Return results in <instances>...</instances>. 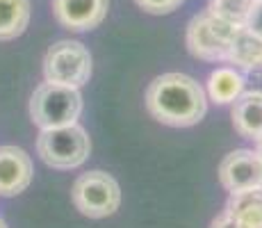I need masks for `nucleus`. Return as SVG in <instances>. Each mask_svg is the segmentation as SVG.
<instances>
[{"instance_id": "obj_15", "label": "nucleus", "mask_w": 262, "mask_h": 228, "mask_svg": "<svg viewBox=\"0 0 262 228\" xmlns=\"http://www.w3.org/2000/svg\"><path fill=\"white\" fill-rule=\"evenodd\" d=\"M253 3L255 0H210L205 12H210L216 18H224V21L244 28L246 16H249Z\"/></svg>"}, {"instance_id": "obj_19", "label": "nucleus", "mask_w": 262, "mask_h": 228, "mask_svg": "<svg viewBox=\"0 0 262 228\" xmlns=\"http://www.w3.org/2000/svg\"><path fill=\"white\" fill-rule=\"evenodd\" d=\"M255 141H258V149H255V151H258V155L262 158V135H260V137H258V139H255Z\"/></svg>"}, {"instance_id": "obj_7", "label": "nucleus", "mask_w": 262, "mask_h": 228, "mask_svg": "<svg viewBox=\"0 0 262 228\" xmlns=\"http://www.w3.org/2000/svg\"><path fill=\"white\" fill-rule=\"evenodd\" d=\"M219 180L228 192L262 187V158L258 151L237 149L228 153L219 164Z\"/></svg>"}, {"instance_id": "obj_13", "label": "nucleus", "mask_w": 262, "mask_h": 228, "mask_svg": "<svg viewBox=\"0 0 262 228\" xmlns=\"http://www.w3.org/2000/svg\"><path fill=\"white\" fill-rule=\"evenodd\" d=\"M205 91H208L210 100L219 105L235 103L242 94H244V73L235 67H219L208 75L205 82Z\"/></svg>"}, {"instance_id": "obj_16", "label": "nucleus", "mask_w": 262, "mask_h": 228, "mask_svg": "<svg viewBox=\"0 0 262 228\" xmlns=\"http://www.w3.org/2000/svg\"><path fill=\"white\" fill-rule=\"evenodd\" d=\"M135 3L148 14H171L173 9H178L185 0H135Z\"/></svg>"}, {"instance_id": "obj_12", "label": "nucleus", "mask_w": 262, "mask_h": 228, "mask_svg": "<svg viewBox=\"0 0 262 228\" xmlns=\"http://www.w3.org/2000/svg\"><path fill=\"white\" fill-rule=\"evenodd\" d=\"M226 62L233 64L242 73L262 67V39L249 32L246 28H239L237 34L230 39Z\"/></svg>"}, {"instance_id": "obj_9", "label": "nucleus", "mask_w": 262, "mask_h": 228, "mask_svg": "<svg viewBox=\"0 0 262 228\" xmlns=\"http://www.w3.org/2000/svg\"><path fill=\"white\" fill-rule=\"evenodd\" d=\"M32 160L18 146H0V196H16L32 182Z\"/></svg>"}, {"instance_id": "obj_3", "label": "nucleus", "mask_w": 262, "mask_h": 228, "mask_svg": "<svg viewBox=\"0 0 262 228\" xmlns=\"http://www.w3.org/2000/svg\"><path fill=\"white\" fill-rule=\"evenodd\" d=\"M37 153L48 167L69 171L87 162L92 153V141L82 126L71 123L62 128L41 130L37 137Z\"/></svg>"}, {"instance_id": "obj_8", "label": "nucleus", "mask_w": 262, "mask_h": 228, "mask_svg": "<svg viewBox=\"0 0 262 228\" xmlns=\"http://www.w3.org/2000/svg\"><path fill=\"white\" fill-rule=\"evenodd\" d=\"M110 0H53V14L62 28L87 32L105 21Z\"/></svg>"}, {"instance_id": "obj_6", "label": "nucleus", "mask_w": 262, "mask_h": 228, "mask_svg": "<svg viewBox=\"0 0 262 228\" xmlns=\"http://www.w3.org/2000/svg\"><path fill=\"white\" fill-rule=\"evenodd\" d=\"M43 75L48 82L80 89L92 78V55L80 42H71V39L57 42L46 53Z\"/></svg>"}, {"instance_id": "obj_17", "label": "nucleus", "mask_w": 262, "mask_h": 228, "mask_svg": "<svg viewBox=\"0 0 262 228\" xmlns=\"http://www.w3.org/2000/svg\"><path fill=\"white\" fill-rule=\"evenodd\" d=\"M244 28L249 30V32H253L255 37L262 39V0H255V3H253L249 16H246Z\"/></svg>"}, {"instance_id": "obj_20", "label": "nucleus", "mask_w": 262, "mask_h": 228, "mask_svg": "<svg viewBox=\"0 0 262 228\" xmlns=\"http://www.w3.org/2000/svg\"><path fill=\"white\" fill-rule=\"evenodd\" d=\"M0 228H7V224H5V221H3V219H0Z\"/></svg>"}, {"instance_id": "obj_11", "label": "nucleus", "mask_w": 262, "mask_h": 228, "mask_svg": "<svg viewBox=\"0 0 262 228\" xmlns=\"http://www.w3.org/2000/svg\"><path fill=\"white\" fill-rule=\"evenodd\" d=\"M226 212L239 228H262V187L230 192Z\"/></svg>"}, {"instance_id": "obj_10", "label": "nucleus", "mask_w": 262, "mask_h": 228, "mask_svg": "<svg viewBox=\"0 0 262 228\" xmlns=\"http://www.w3.org/2000/svg\"><path fill=\"white\" fill-rule=\"evenodd\" d=\"M233 126L235 133L244 139H258L262 135V94L260 91H244L233 103Z\"/></svg>"}, {"instance_id": "obj_1", "label": "nucleus", "mask_w": 262, "mask_h": 228, "mask_svg": "<svg viewBox=\"0 0 262 228\" xmlns=\"http://www.w3.org/2000/svg\"><path fill=\"white\" fill-rule=\"evenodd\" d=\"M146 110L171 128H191L208 112V94L191 75L162 73L146 89Z\"/></svg>"}, {"instance_id": "obj_4", "label": "nucleus", "mask_w": 262, "mask_h": 228, "mask_svg": "<svg viewBox=\"0 0 262 228\" xmlns=\"http://www.w3.org/2000/svg\"><path fill=\"white\" fill-rule=\"evenodd\" d=\"M71 201L80 215L89 219L112 217L121 205V187L114 176L105 171H89L73 182Z\"/></svg>"}, {"instance_id": "obj_5", "label": "nucleus", "mask_w": 262, "mask_h": 228, "mask_svg": "<svg viewBox=\"0 0 262 228\" xmlns=\"http://www.w3.org/2000/svg\"><path fill=\"white\" fill-rule=\"evenodd\" d=\"M239 25L216 18L210 12H201L187 25V50L196 59L205 62H226L230 39L237 34Z\"/></svg>"}, {"instance_id": "obj_14", "label": "nucleus", "mask_w": 262, "mask_h": 228, "mask_svg": "<svg viewBox=\"0 0 262 228\" xmlns=\"http://www.w3.org/2000/svg\"><path fill=\"white\" fill-rule=\"evenodd\" d=\"M30 23V0H0V42L21 37Z\"/></svg>"}, {"instance_id": "obj_18", "label": "nucleus", "mask_w": 262, "mask_h": 228, "mask_svg": "<svg viewBox=\"0 0 262 228\" xmlns=\"http://www.w3.org/2000/svg\"><path fill=\"white\" fill-rule=\"evenodd\" d=\"M210 228H239L237 224H235V219H233V217H230L228 215V212H221V215L219 217H216V219L212 221V226H210Z\"/></svg>"}, {"instance_id": "obj_2", "label": "nucleus", "mask_w": 262, "mask_h": 228, "mask_svg": "<svg viewBox=\"0 0 262 228\" xmlns=\"http://www.w3.org/2000/svg\"><path fill=\"white\" fill-rule=\"evenodd\" d=\"M80 114H82V94L75 87L46 80L34 89L30 98V116L39 130L78 123Z\"/></svg>"}]
</instances>
